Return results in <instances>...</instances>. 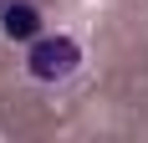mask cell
<instances>
[{"instance_id": "obj_1", "label": "cell", "mask_w": 148, "mask_h": 143, "mask_svg": "<svg viewBox=\"0 0 148 143\" xmlns=\"http://www.w3.org/2000/svg\"><path fill=\"white\" fill-rule=\"evenodd\" d=\"M82 61H87V51H82V41L77 36H66V31H41L36 41H26V77L41 87H61L72 82L77 72H82Z\"/></svg>"}, {"instance_id": "obj_2", "label": "cell", "mask_w": 148, "mask_h": 143, "mask_svg": "<svg viewBox=\"0 0 148 143\" xmlns=\"http://www.w3.org/2000/svg\"><path fill=\"white\" fill-rule=\"evenodd\" d=\"M46 31V15H41V5L36 0H0V36L5 41H36Z\"/></svg>"}]
</instances>
